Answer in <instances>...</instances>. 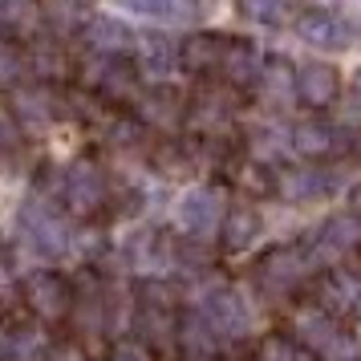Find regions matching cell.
<instances>
[{"label":"cell","instance_id":"1","mask_svg":"<svg viewBox=\"0 0 361 361\" xmlns=\"http://www.w3.org/2000/svg\"><path fill=\"white\" fill-rule=\"evenodd\" d=\"M17 235H20V244L33 247L37 256H45V260L66 256L69 244H73V228H69V219L57 212L45 195H33V199H25V203H20Z\"/></svg>","mask_w":361,"mask_h":361},{"label":"cell","instance_id":"2","mask_svg":"<svg viewBox=\"0 0 361 361\" xmlns=\"http://www.w3.org/2000/svg\"><path fill=\"white\" fill-rule=\"evenodd\" d=\"M199 312L207 317V325L224 337V341H240L247 337V329H252V309H247V300L235 288L228 284H207V288H199Z\"/></svg>","mask_w":361,"mask_h":361},{"label":"cell","instance_id":"3","mask_svg":"<svg viewBox=\"0 0 361 361\" xmlns=\"http://www.w3.org/2000/svg\"><path fill=\"white\" fill-rule=\"evenodd\" d=\"M357 244H361V219L353 212H337L312 231L305 252H309L312 268H337Z\"/></svg>","mask_w":361,"mask_h":361},{"label":"cell","instance_id":"4","mask_svg":"<svg viewBox=\"0 0 361 361\" xmlns=\"http://www.w3.org/2000/svg\"><path fill=\"white\" fill-rule=\"evenodd\" d=\"M106 199H110V183L94 159H78L61 175V203L69 215H94L106 207Z\"/></svg>","mask_w":361,"mask_h":361},{"label":"cell","instance_id":"5","mask_svg":"<svg viewBox=\"0 0 361 361\" xmlns=\"http://www.w3.org/2000/svg\"><path fill=\"white\" fill-rule=\"evenodd\" d=\"M293 29L305 45L325 49V53H345L353 45V37H357V25L345 13H337V8H305Z\"/></svg>","mask_w":361,"mask_h":361},{"label":"cell","instance_id":"6","mask_svg":"<svg viewBox=\"0 0 361 361\" xmlns=\"http://www.w3.org/2000/svg\"><path fill=\"white\" fill-rule=\"evenodd\" d=\"M224 191L219 187H191L187 195L179 199L175 207V219H179L183 235H195V240H212L219 235V224H224Z\"/></svg>","mask_w":361,"mask_h":361},{"label":"cell","instance_id":"7","mask_svg":"<svg viewBox=\"0 0 361 361\" xmlns=\"http://www.w3.org/2000/svg\"><path fill=\"white\" fill-rule=\"evenodd\" d=\"M138 66L126 61V53H114V57H106V53H94V61L85 66V85L90 90H98L106 102H134L138 98Z\"/></svg>","mask_w":361,"mask_h":361},{"label":"cell","instance_id":"8","mask_svg":"<svg viewBox=\"0 0 361 361\" xmlns=\"http://www.w3.org/2000/svg\"><path fill=\"white\" fill-rule=\"evenodd\" d=\"M134 114L147 122V130L175 134L179 126H187V98L179 90H171L166 82H154L150 90H142L134 98Z\"/></svg>","mask_w":361,"mask_h":361},{"label":"cell","instance_id":"9","mask_svg":"<svg viewBox=\"0 0 361 361\" xmlns=\"http://www.w3.org/2000/svg\"><path fill=\"white\" fill-rule=\"evenodd\" d=\"M20 296H25L29 312H37L41 321H61V317L73 309V288H69V280L61 276V272H49V268L25 276Z\"/></svg>","mask_w":361,"mask_h":361},{"label":"cell","instance_id":"10","mask_svg":"<svg viewBox=\"0 0 361 361\" xmlns=\"http://www.w3.org/2000/svg\"><path fill=\"white\" fill-rule=\"evenodd\" d=\"M13 114H17V122L29 134H41L61 118V98H57V90L49 82H33L29 78V85L25 82L13 85Z\"/></svg>","mask_w":361,"mask_h":361},{"label":"cell","instance_id":"11","mask_svg":"<svg viewBox=\"0 0 361 361\" xmlns=\"http://www.w3.org/2000/svg\"><path fill=\"white\" fill-rule=\"evenodd\" d=\"M309 272H312V260H309V252H305V244L272 247V252L260 260V268H256L260 284L268 288V293H276V296H288Z\"/></svg>","mask_w":361,"mask_h":361},{"label":"cell","instance_id":"12","mask_svg":"<svg viewBox=\"0 0 361 361\" xmlns=\"http://www.w3.org/2000/svg\"><path fill=\"white\" fill-rule=\"evenodd\" d=\"M264 57L252 41H240V37H228L224 41V53H219V66H215V78L231 90H256L260 82Z\"/></svg>","mask_w":361,"mask_h":361},{"label":"cell","instance_id":"13","mask_svg":"<svg viewBox=\"0 0 361 361\" xmlns=\"http://www.w3.org/2000/svg\"><path fill=\"white\" fill-rule=\"evenodd\" d=\"M293 94H296L300 106L325 110V106H333L337 94H341V73L329 66V61H305V66H296Z\"/></svg>","mask_w":361,"mask_h":361},{"label":"cell","instance_id":"14","mask_svg":"<svg viewBox=\"0 0 361 361\" xmlns=\"http://www.w3.org/2000/svg\"><path fill=\"white\" fill-rule=\"evenodd\" d=\"M82 45L90 53H106V57H114V53H130L138 45V33H134L130 25L122 17H106V13H94V17L82 20Z\"/></svg>","mask_w":361,"mask_h":361},{"label":"cell","instance_id":"15","mask_svg":"<svg viewBox=\"0 0 361 361\" xmlns=\"http://www.w3.org/2000/svg\"><path fill=\"white\" fill-rule=\"evenodd\" d=\"M231 122V102L224 98V82L219 85H199L187 98V126L203 138V134H224Z\"/></svg>","mask_w":361,"mask_h":361},{"label":"cell","instance_id":"16","mask_svg":"<svg viewBox=\"0 0 361 361\" xmlns=\"http://www.w3.org/2000/svg\"><path fill=\"white\" fill-rule=\"evenodd\" d=\"M134 66H138V73L150 78V82H166V78L179 69V41L166 37V33H138Z\"/></svg>","mask_w":361,"mask_h":361},{"label":"cell","instance_id":"17","mask_svg":"<svg viewBox=\"0 0 361 361\" xmlns=\"http://www.w3.org/2000/svg\"><path fill=\"white\" fill-rule=\"evenodd\" d=\"M276 195L288 203H321L325 195H333V171L284 166V171H276Z\"/></svg>","mask_w":361,"mask_h":361},{"label":"cell","instance_id":"18","mask_svg":"<svg viewBox=\"0 0 361 361\" xmlns=\"http://www.w3.org/2000/svg\"><path fill=\"white\" fill-rule=\"evenodd\" d=\"M293 150L305 159H333L345 150V126L337 122H321V118H305L293 126Z\"/></svg>","mask_w":361,"mask_h":361},{"label":"cell","instance_id":"19","mask_svg":"<svg viewBox=\"0 0 361 361\" xmlns=\"http://www.w3.org/2000/svg\"><path fill=\"white\" fill-rule=\"evenodd\" d=\"M260 231L264 219L252 203H231L224 212V224H219V244H224V252H247V247H256Z\"/></svg>","mask_w":361,"mask_h":361},{"label":"cell","instance_id":"20","mask_svg":"<svg viewBox=\"0 0 361 361\" xmlns=\"http://www.w3.org/2000/svg\"><path fill=\"white\" fill-rule=\"evenodd\" d=\"M337 312H329L325 305H300L293 312V337L296 345H305L309 353H321L329 341H333V333H337Z\"/></svg>","mask_w":361,"mask_h":361},{"label":"cell","instance_id":"21","mask_svg":"<svg viewBox=\"0 0 361 361\" xmlns=\"http://www.w3.org/2000/svg\"><path fill=\"white\" fill-rule=\"evenodd\" d=\"M122 256L130 268H142V272H166V268H175V244H166L163 231H138L130 235V244L122 247Z\"/></svg>","mask_w":361,"mask_h":361},{"label":"cell","instance_id":"22","mask_svg":"<svg viewBox=\"0 0 361 361\" xmlns=\"http://www.w3.org/2000/svg\"><path fill=\"white\" fill-rule=\"evenodd\" d=\"M175 337H179L183 353L191 361H207L219 353V345H224V337L215 333L212 325H207V317L203 312H187V317H179V329H175Z\"/></svg>","mask_w":361,"mask_h":361},{"label":"cell","instance_id":"23","mask_svg":"<svg viewBox=\"0 0 361 361\" xmlns=\"http://www.w3.org/2000/svg\"><path fill=\"white\" fill-rule=\"evenodd\" d=\"M25 61H29V78L33 82H57L61 73H66V49L53 41V37L37 33L25 41Z\"/></svg>","mask_w":361,"mask_h":361},{"label":"cell","instance_id":"24","mask_svg":"<svg viewBox=\"0 0 361 361\" xmlns=\"http://www.w3.org/2000/svg\"><path fill=\"white\" fill-rule=\"evenodd\" d=\"M224 41L228 37H215V33H191L187 41H179V66L195 78H207L219 66V53H224Z\"/></svg>","mask_w":361,"mask_h":361},{"label":"cell","instance_id":"25","mask_svg":"<svg viewBox=\"0 0 361 361\" xmlns=\"http://www.w3.org/2000/svg\"><path fill=\"white\" fill-rule=\"evenodd\" d=\"M321 305H325L329 312H361V264L337 268V272L325 280Z\"/></svg>","mask_w":361,"mask_h":361},{"label":"cell","instance_id":"26","mask_svg":"<svg viewBox=\"0 0 361 361\" xmlns=\"http://www.w3.org/2000/svg\"><path fill=\"white\" fill-rule=\"evenodd\" d=\"M0 20L13 37L29 41L45 29V4L41 0H0Z\"/></svg>","mask_w":361,"mask_h":361},{"label":"cell","instance_id":"27","mask_svg":"<svg viewBox=\"0 0 361 361\" xmlns=\"http://www.w3.org/2000/svg\"><path fill=\"white\" fill-rule=\"evenodd\" d=\"M293 147V130H284L280 122H256L247 130V150L260 159V163H280Z\"/></svg>","mask_w":361,"mask_h":361},{"label":"cell","instance_id":"28","mask_svg":"<svg viewBox=\"0 0 361 361\" xmlns=\"http://www.w3.org/2000/svg\"><path fill=\"white\" fill-rule=\"evenodd\" d=\"M293 61L288 57H268L260 69V82H256V90H260L268 102H284L288 94H293ZM296 98V94H293Z\"/></svg>","mask_w":361,"mask_h":361},{"label":"cell","instance_id":"29","mask_svg":"<svg viewBox=\"0 0 361 361\" xmlns=\"http://www.w3.org/2000/svg\"><path fill=\"white\" fill-rule=\"evenodd\" d=\"M29 78V61H25V45L0 37V90H13Z\"/></svg>","mask_w":361,"mask_h":361},{"label":"cell","instance_id":"30","mask_svg":"<svg viewBox=\"0 0 361 361\" xmlns=\"http://www.w3.org/2000/svg\"><path fill=\"white\" fill-rule=\"evenodd\" d=\"M49 337L41 325H25L13 333V361H45L49 357Z\"/></svg>","mask_w":361,"mask_h":361},{"label":"cell","instance_id":"31","mask_svg":"<svg viewBox=\"0 0 361 361\" xmlns=\"http://www.w3.org/2000/svg\"><path fill=\"white\" fill-rule=\"evenodd\" d=\"M256 361H309V349L305 345H296V337L288 333H268L256 349Z\"/></svg>","mask_w":361,"mask_h":361},{"label":"cell","instance_id":"32","mask_svg":"<svg viewBox=\"0 0 361 361\" xmlns=\"http://www.w3.org/2000/svg\"><path fill=\"white\" fill-rule=\"evenodd\" d=\"M240 4V13L247 20H256V25H276L280 13H284V0H235Z\"/></svg>","mask_w":361,"mask_h":361},{"label":"cell","instance_id":"33","mask_svg":"<svg viewBox=\"0 0 361 361\" xmlns=\"http://www.w3.org/2000/svg\"><path fill=\"white\" fill-rule=\"evenodd\" d=\"M321 361H361V349H357V341H353V333H333V341L317 353Z\"/></svg>","mask_w":361,"mask_h":361},{"label":"cell","instance_id":"34","mask_svg":"<svg viewBox=\"0 0 361 361\" xmlns=\"http://www.w3.org/2000/svg\"><path fill=\"white\" fill-rule=\"evenodd\" d=\"M20 138H25V126L17 122L13 106H0V154L17 150V147H20Z\"/></svg>","mask_w":361,"mask_h":361},{"label":"cell","instance_id":"35","mask_svg":"<svg viewBox=\"0 0 361 361\" xmlns=\"http://www.w3.org/2000/svg\"><path fill=\"white\" fill-rule=\"evenodd\" d=\"M110 361H154V353H150V345L142 341V337H130V341H118L114 345Z\"/></svg>","mask_w":361,"mask_h":361},{"label":"cell","instance_id":"36","mask_svg":"<svg viewBox=\"0 0 361 361\" xmlns=\"http://www.w3.org/2000/svg\"><path fill=\"white\" fill-rule=\"evenodd\" d=\"M166 17L179 20V25H195V20L203 17V0H171Z\"/></svg>","mask_w":361,"mask_h":361},{"label":"cell","instance_id":"37","mask_svg":"<svg viewBox=\"0 0 361 361\" xmlns=\"http://www.w3.org/2000/svg\"><path fill=\"white\" fill-rule=\"evenodd\" d=\"M118 4L130 13H142V17H166V8H171V0H118Z\"/></svg>","mask_w":361,"mask_h":361},{"label":"cell","instance_id":"38","mask_svg":"<svg viewBox=\"0 0 361 361\" xmlns=\"http://www.w3.org/2000/svg\"><path fill=\"white\" fill-rule=\"evenodd\" d=\"M45 361H85V353L78 349V345H53Z\"/></svg>","mask_w":361,"mask_h":361},{"label":"cell","instance_id":"39","mask_svg":"<svg viewBox=\"0 0 361 361\" xmlns=\"http://www.w3.org/2000/svg\"><path fill=\"white\" fill-rule=\"evenodd\" d=\"M0 361H13V333L0 329Z\"/></svg>","mask_w":361,"mask_h":361},{"label":"cell","instance_id":"40","mask_svg":"<svg viewBox=\"0 0 361 361\" xmlns=\"http://www.w3.org/2000/svg\"><path fill=\"white\" fill-rule=\"evenodd\" d=\"M349 212L361 219V187H353V195H349Z\"/></svg>","mask_w":361,"mask_h":361},{"label":"cell","instance_id":"41","mask_svg":"<svg viewBox=\"0 0 361 361\" xmlns=\"http://www.w3.org/2000/svg\"><path fill=\"white\" fill-rule=\"evenodd\" d=\"M353 98L361 102V69H357V78H353Z\"/></svg>","mask_w":361,"mask_h":361}]
</instances>
